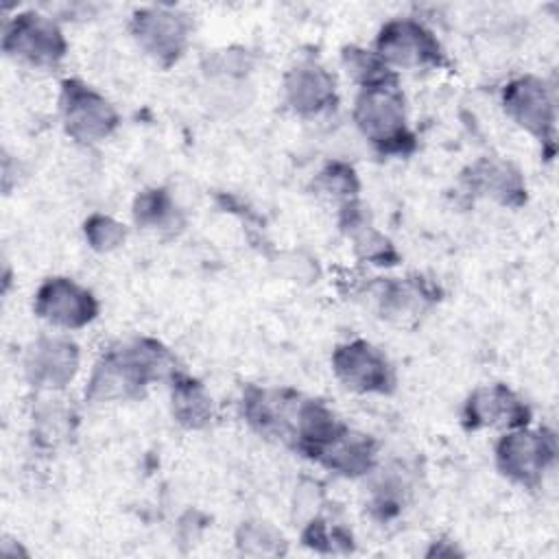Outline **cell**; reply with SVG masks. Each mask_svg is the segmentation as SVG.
<instances>
[{"label":"cell","instance_id":"7c38bea8","mask_svg":"<svg viewBox=\"0 0 559 559\" xmlns=\"http://www.w3.org/2000/svg\"><path fill=\"white\" fill-rule=\"evenodd\" d=\"M79 371V347L66 338H39L26 356V376L33 384L63 389Z\"/></svg>","mask_w":559,"mask_h":559},{"label":"cell","instance_id":"2e32d148","mask_svg":"<svg viewBox=\"0 0 559 559\" xmlns=\"http://www.w3.org/2000/svg\"><path fill=\"white\" fill-rule=\"evenodd\" d=\"M378 304L380 312L389 319H406L419 314L432 299L435 293L428 288L426 282L419 280H391L378 286Z\"/></svg>","mask_w":559,"mask_h":559},{"label":"cell","instance_id":"4fadbf2b","mask_svg":"<svg viewBox=\"0 0 559 559\" xmlns=\"http://www.w3.org/2000/svg\"><path fill=\"white\" fill-rule=\"evenodd\" d=\"M286 103L304 116H314L334 105V79L325 68L314 61L297 63L284 81Z\"/></svg>","mask_w":559,"mask_h":559},{"label":"cell","instance_id":"9c48e42d","mask_svg":"<svg viewBox=\"0 0 559 559\" xmlns=\"http://www.w3.org/2000/svg\"><path fill=\"white\" fill-rule=\"evenodd\" d=\"M507 114L539 142L555 144V98L550 87L537 76H520L502 92Z\"/></svg>","mask_w":559,"mask_h":559},{"label":"cell","instance_id":"52a82bcc","mask_svg":"<svg viewBox=\"0 0 559 559\" xmlns=\"http://www.w3.org/2000/svg\"><path fill=\"white\" fill-rule=\"evenodd\" d=\"M133 37L140 48L162 66L179 59L188 44L190 22L183 13L168 7H146L133 15Z\"/></svg>","mask_w":559,"mask_h":559},{"label":"cell","instance_id":"9a60e30c","mask_svg":"<svg viewBox=\"0 0 559 559\" xmlns=\"http://www.w3.org/2000/svg\"><path fill=\"white\" fill-rule=\"evenodd\" d=\"M373 443L365 435H356L347 428L317 456V461L338 474L360 476L373 467Z\"/></svg>","mask_w":559,"mask_h":559},{"label":"cell","instance_id":"6da1fadb","mask_svg":"<svg viewBox=\"0 0 559 559\" xmlns=\"http://www.w3.org/2000/svg\"><path fill=\"white\" fill-rule=\"evenodd\" d=\"M173 369L175 360L162 343L135 338L103 354L92 371L85 397L90 402L129 400Z\"/></svg>","mask_w":559,"mask_h":559},{"label":"cell","instance_id":"44dd1931","mask_svg":"<svg viewBox=\"0 0 559 559\" xmlns=\"http://www.w3.org/2000/svg\"><path fill=\"white\" fill-rule=\"evenodd\" d=\"M317 186L321 192L330 194L332 199H343L345 203L354 201V194L358 190V181H356V175L354 170L347 166V164H328L321 173H319V179H317ZM343 203V205H345Z\"/></svg>","mask_w":559,"mask_h":559},{"label":"cell","instance_id":"277c9868","mask_svg":"<svg viewBox=\"0 0 559 559\" xmlns=\"http://www.w3.org/2000/svg\"><path fill=\"white\" fill-rule=\"evenodd\" d=\"M2 48L7 55L35 68H52L66 55V39L48 15L26 11L7 24Z\"/></svg>","mask_w":559,"mask_h":559},{"label":"cell","instance_id":"7a4b0ae2","mask_svg":"<svg viewBox=\"0 0 559 559\" xmlns=\"http://www.w3.org/2000/svg\"><path fill=\"white\" fill-rule=\"evenodd\" d=\"M354 120L360 133L382 153H406L413 146L397 81L360 87L354 103Z\"/></svg>","mask_w":559,"mask_h":559},{"label":"cell","instance_id":"e0dca14e","mask_svg":"<svg viewBox=\"0 0 559 559\" xmlns=\"http://www.w3.org/2000/svg\"><path fill=\"white\" fill-rule=\"evenodd\" d=\"M173 415L186 428H201L212 417V400L201 382L177 376L173 378Z\"/></svg>","mask_w":559,"mask_h":559},{"label":"cell","instance_id":"ba28073f","mask_svg":"<svg viewBox=\"0 0 559 559\" xmlns=\"http://www.w3.org/2000/svg\"><path fill=\"white\" fill-rule=\"evenodd\" d=\"M332 367L336 378L358 393H389L395 382L386 356L367 341L338 345L332 354Z\"/></svg>","mask_w":559,"mask_h":559},{"label":"cell","instance_id":"8fae6325","mask_svg":"<svg viewBox=\"0 0 559 559\" xmlns=\"http://www.w3.org/2000/svg\"><path fill=\"white\" fill-rule=\"evenodd\" d=\"M463 417L469 428H522L528 421V408L504 384H491L469 395Z\"/></svg>","mask_w":559,"mask_h":559},{"label":"cell","instance_id":"5bb4252c","mask_svg":"<svg viewBox=\"0 0 559 559\" xmlns=\"http://www.w3.org/2000/svg\"><path fill=\"white\" fill-rule=\"evenodd\" d=\"M463 179L469 190L502 205H520L526 199V188L518 168L502 159H478L474 166H469Z\"/></svg>","mask_w":559,"mask_h":559},{"label":"cell","instance_id":"30bf717a","mask_svg":"<svg viewBox=\"0 0 559 559\" xmlns=\"http://www.w3.org/2000/svg\"><path fill=\"white\" fill-rule=\"evenodd\" d=\"M35 312L50 325L74 330L87 325L96 312L98 304L94 295L68 277L46 280L35 295Z\"/></svg>","mask_w":559,"mask_h":559},{"label":"cell","instance_id":"ac0fdd59","mask_svg":"<svg viewBox=\"0 0 559 559\" xmlns=\"http://www.w3.org/2000/svg\"><path fill=\"white\" fill-rule=\"evenodd\" d=\"M343 63H345L349 76L360 87L395 81V74L391 72V68L376 52H369L362 48H347L343 52Z\"/></svg>","mask_w":559,"mask_h":559},{"label":"cell","instance_id":"7402d4cb","mask_svg":"<svg viewBox=\"0 0 559 559\" xmlns=\"http://www.w3.org/2000/svg\"><path fill=\"white\" fill-rule=\"evenodd\" d=\"M127 231L124 227L105 214H94L85 221V238L96 251H111L122 245Z\"/></svg>","mask_w":559,"mask_h":559},{"label":"cell","instance_id":"8992f818","mask_svg":"<svg viewBox=\"0 0 559 559\" xmlns=\"http://www.w3.org/2000/svg\"><path fill=\"white\" fill-rule=\"evenodd\" d=\"M376 55L389 68H432L443 61L437 37L415 20H393L380 28Z\"/></svg>","mask_w":559,"mask_h":559},{"label":"cell","instance_id":"d6986e66","mask_svg":"<svg viewBox=\"0 0 559 559\" xmlns=\"http://www.w3.org/2000/svg\"><path fill=\"white\" fill-rule=\"evenodd\" d=\"M133 216L144 227L166 229L177 221L175 203L166 190H144L133 205Z\"/></svg>","mask_w":559,"mask_h":559},{"label":"cell","instance_id":"ffe728a7","mask_svg":"<svg viewBox=\"0 0 559 559\" xmlns=\"http://www.w3.org/2000/svg\"><path fill=\"white\" fill-rule=\"evenodd\" d=\"M238 546L249 555H277L284 548V539L264 522H247L238 531Z\"/></svg>","mask_w":559,"mask_h":559},{"label":"cell","instance_id":"3957f363","mask_svg":"<svg viewBox=\"0 0 559 559\" xmlns=\"http://www.w3.org/2000/svg\"><path fill=\"white\" fill-rule=\"evenodd\" d=\"M59 107L66 133L81 144L109 138L118 124V114L109 100L79 79L63 81Z\"/></svg>","mask_w":559,"mask_h":559},{"label":"cell","instance_id":"5b68a950","mask_svg":"<svg viewBox=\"0 0 559 559\" xmlns=\"http://www.w3.org/2000/svg\"><path fill=\"white\" fill-rule=\"evenodd\" d=\"M555 435L548 430H524L513 428V432L504 435L496 445V463L498 469L520 483L535 485L546 467L555 461Z\"/></svg>","mask_w":559,"mask_h":559}]
</instances>
